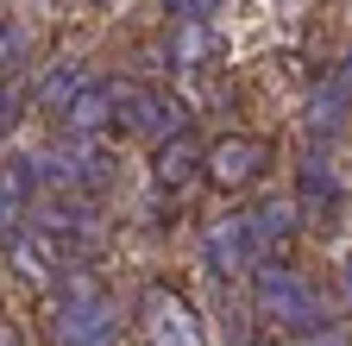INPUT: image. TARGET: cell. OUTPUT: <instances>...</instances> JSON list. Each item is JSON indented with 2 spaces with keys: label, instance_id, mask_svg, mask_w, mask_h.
Returning <instances> with one entry per match:
<instances>
[{
  "label": "cell",
  "instance_id": "obj_1",
  "mask_svg": "<svg viewBox=\"0 0 352 346\" xmlns=\"http://www.w3.org/2000/svg\"><path fill=\"white\" fill-rule=\"evenodd\" d=\"M44 334H51V346H120V309L88 271L69 265L57 277L51 309H44Z\"/></svg>",
  "mask_w": 352,
  "mask_h": 346
},
{
  "label": "cell",
  "instance_id": "obj_2",
  "mask_svg": "<svg viewBox=\"0 0 352 346\" xmlns=\"http://www.w3.org/2000/svg\"><path fill=\"white\" fill-rule=\"evenodd\" d=\"M245 277H252V309H258L264 327H277V334H315V327H327L321 290L308 283L289 258H258Z\"/></svg>",
  "mask_w": 352,
  "mask_h": 346
},
{
  "label": "cell",
  "instance_id": "obj_3",
  "mask_svg": "<svg viewBox=\"0 0 352 346\" xmlns=\"http://www.w3.org/2000/svg\"><path fill=\"white\" fill-rule=\"evenodd\" d=\"M113 126H126L132 139H145L151 151L176 133H189V107L170 89H145V82H113Z\"/></svg>",
  "mask_w": 352,
  "mask_h": 346
},
{
  "label": "cell",
  "instance_id": "obj_4",
  "mask_svg": "<svg viewBox=\"0 0 352 346\" xmlns=\"http://www.w3.org/2000/svg\"><path fill=\"white\" fill-rule=\"evenodd\" d=\"M264 170H271V139H258V133H227V139L201 145V177L214 189H245Z\"/></svg>",
  "mask_w": 352,
  "mask_h": 346
},
{
  "label": "cell",
  "instance_id": "obj_5",
  "mask_svg": "<svg viewBox=\"0 0 352 346\" xmlns=\"http://www.w3.org/2000/svg\"><path fill=\"white\" fill-rule=\"evenodd\" d=\"M139 334H145V346H208V327L195 315V302H183L176 290H145Z\"/></svg>",
  "mask_w": 352,
  "mask_h": 346
},
{
  "label": "cell",
  "instance_id": "obj_6",
  "mask_svg": "<svg viewBox=\"0 0 352 346\" xmlns=\"http://www.w3.org/2000/svg\"><path fill=\"white\" fill-rule=\"evenodd\" d=\"M201 265L208 277H245L258 265V246H252V227H245V214H214V221L201 227Z\"/></svg>",
  "mask_w": 352,
  "mask_h": 346
},
{
  "label": "cell",
  "instance_id": "obj_7",
  "mask_svg": "<svg viewBox=\"0 0 352 346\" xmlns=\"http://www.w3.org/2000/svg\"><path fill=\"white\" fill-rule=\"evenodd\" d=\"M296 214L302 221H315V227H333L340 221V208H346V189H340V177L321 164V158H302L296 164Z\"/></svg>",
  "mask_w": 352,
  "mask_h": 346
},
{
  "label": "cell",
  "instance_id": "obj_8",
  "mask_svg": "<svg viewBox=\"0 0 352 346\" xmlns=\"http://www.w3.org/2000/svg\"><path fill=\"white\" fill-rule=\"evenodd\" d=\"M38 189H44L38 158H0V246H7L13 233H25V214H32Z\"/></svg>",
  "mask_w": 352,
  "mask_h": 346
},
{
  "label": "cell",
  "instance_id": "obj_9",
  "mask_svg": "<svg viewBox=\"0 0 352 346\" xmlns=\"http://www.w3.org/2000/svg\"><path fill=\"white\" fill-rule=\"evenodd\" d=\"M302 126H308V139H340L346 133V126H352V89H346V82L327 69L321 82H315V89H308V107H302Z\"/></svg>",
  "mask_w": 352,
  "mask_h": 346
},
{
  "label": "cell",
  "instance_id": "obj_10",
  "mask_svg": "<svg viewBox=\"0 0 352 346\" xmlns=\"http://www.w3.org/2000/svg\"><path fill=\"white\" fill-rule=\"evenodd\" d=\"M296 202L289 195H264L258 208H245V227H252V246L258 258H289V239H296Z\"/></svg>",
  "mask_w": 352,
  "mask_h": 346
},
{
  "label": "cell",
  "instance_id": "obj_11",
  "mask_svg": "<svg viewBox=\"0 0 352 346\" xmlns=\"http://www.w3.org/2000/svg\"><path fill=\"white\" fill-rule=\"evenodd\" d=\"M88 82H95V69H88L82 57H57V63H44L38 69V89H32V107L38 113H57L63 120V107L88 89Z\"/></svg>",
  "mask_w": 352,
  "mask_h": 346
},
{
  "label": "cell",
  "instance_id": "obj_12",
  "mask_svg": "<svg viewBox=\"0 0 352 346\" xmlns=\"http://www.w3.org/2000/svg\"><path fill=\"white\" fill-rule=\"evenodd\" d=\"M151 177H157V189H164V195H183V189H195V183H201V145H195L189 133L164 139V145L151 151Z\"/></svg>",
  "mask_w": 352,
  "mask_h": 346
},
{
  "label": "cell",
  "instance_id": "obj_13",
  "mask_svg": "<svg viewBox=\"0 0 352 346\" xmlns=\"http://www.w3.org/2000/svg\"><path fill=\"white\" fill-rule=\"evenodd\" d=\"M0 252H7V265H13V277H19L25 290H51V283H57V246L44 239V233L25 227V233H13Z\"/></svg>",
  "mask_w": 352,
  "mask_h": 346
},
{
  "label": "cell",
  "instance_id": "obj_14",
  "mask_svg": "<svg viewBox=\"0 0 352 346\" xmlns=\"http://www.w3.org/2000/svg\"><path fill=\"white\" fill-rule=\"evenodd\" d=\"M107 126H113V82H88V89L63 107V133L69 139H101L107 133Z\"/></svg>",
  "mask_w": 352,
  "mask_h": 346
},
{
  "label": "cell",
  "instance_id": "obj_15",
  "mask_svg": "<svg viewBox=\"0 0 352 346\" xmlns=\"http://www.w3.org/2000/svg\"><path fill=\"white\" fill-rule=\"evenodd\" d=\"M32 63H38V25L19 13H0V82L32 76Z\"/></svg>",
  "mask_w": 352,
  "mask_h": 346
},
{
  "label": "cell",
  "instance_id": "obj_16",
  "mask_svg": "<svg viewBox=\"0 0 352 346\" xmlns=\"http://www.w3.org/2000/svg\"><path fill=\"white\" fill-rule=\"evenodd\" d=\"M208 63V25H170V69H201Z\"/></svg>",
  "mask_w": 352,
  "mask_h": 346
},
{
  "label": "cell",
  "instance_id": "obj_17",
  "mask_svg": "<svg viewBox=\"0 0 352 346\" xmlns=\"http://www.w3.org/2000/svg\"><path fill=\"white\" fill-rule=\"evenodd\" d=\"M13 133H19V95H13V82H0V145Z\"/></svg>",
  "mask_w": 352,
  "mask_h": 346
},
{
  "label": "cell",
  "instance_id": "obj_18",
  "mask_svg": "<svg viewBox=\"0 0 352 346\" xmlns=\"http://www.w3.org/2000/svg\"><path fill=\"white\" fill-rule=\"evenodd\" d=\"M333 76H340V82H346V89H352V51H346V57H340V63H333Z\"/></svg>",
  "mask_w": 352,
  "mask_h": 346
},
{
  "label": "cell",
  "instance_id": "obj_19",
  "mask_svg": "<svg viewBox=\"0 0 352 346\" xmlns=\"http://www.w3.org/2000/svg\"><path fill=\"white\" fill-rule=\"evenodd\" d=\"M0 346H25V340H19V327H7V321H0Z\"/></svg>",
  "mask_w": 352,
  "mask_h": 346
},
{
  "label": "cell",
  "instance_id": "obj_20",
  "mask_svg": "<svg viewBox=\"0 0 352 346\" xmlns=\"http://www.w3.org/2000/svg\"><path fill=\"white\" fill-rule=\"evenodd\" d=\"M346 296H352V258H346Z\"/></svg>",
  "mask_w": 352,
  "mask_h": 346
}]
</instances>
